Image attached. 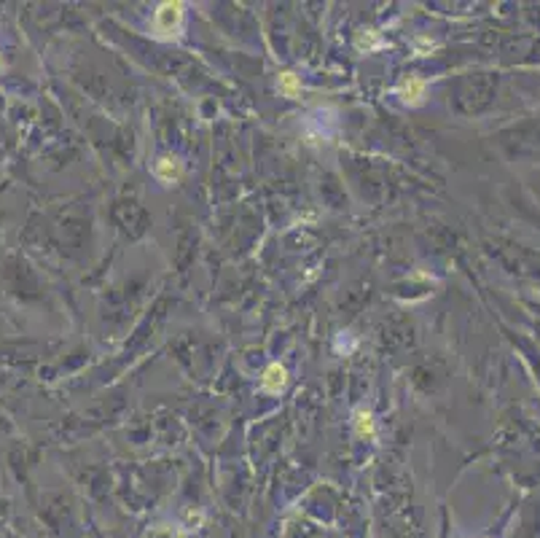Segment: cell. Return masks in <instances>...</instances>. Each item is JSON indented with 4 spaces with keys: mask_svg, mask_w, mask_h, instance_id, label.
<instances>
[{
    "mask_svg": "<svg viewBox=\"0 0 540 538\" xmlns=\"http://www.w3.org/2000/svg\"><path fill=\"white\" fill-rule=\"evenodd\" d=\"M183 19H186V6L178 0H167V3L156 6L150 25H153V32L159 38H175L183 27Z\"/></svg>",
    "mask_w": 540,
    "mask_h": 538,
    "instance_id": "6da1fadb",
    "label": "cell"
},
{
    "mask_svg": "<svg viewBox=\"0 0 540 538\" xmlns=\"http://www.w3.org/2000/svg\"><path fill=\"white\" fill-rule=\"evenodd\" d=\"M288 383H290V377H288V369L280 361L269 364V366L264 369V374H261V390L269 393V396H280L288 388Z\"/></svg>",
    "mask_w": 540,
    "mask_h": 538,
    "instance_id": "7a4b0ae2",
    "label": "cell"
},
{
    "mask_svg": "<svg viewBox=\"0 0 540 538\" xmlns=\"http://www.w3.org/2000/svg\"><path fill=\"white\" fill-rule=\"evenodd\" d=\"M398 97L404 100L406 105H411V108H417L425 103V97H428V81L420 76H409L398 87Z\"/></svg>",
    "mask_w": 540,
    "mask_h": 538,
    "instance_id": "3957f363",
    "label": "cell"
},
{
    "mask_svg": "<svg viewBox=\"0 0 540 538\" xmlns=\"http://www.w3.org/2000/svg\"><path fill=\"white\" fill-rule=\"evenodd\" d=\"M153 175L167 186L178 184L180 178H183V162L175 159V156H162V159L153 165Z\"/></svg>",
    "mask_w": 540,
    "mask_h": 538,
    "instance_id": "277c9868",
    "label": "cell"
},
{
    "mask_svg": "<svg viewBox=\"0 0 540 538\" xmlns=\"http://www.w3.org/2000/svg\"><path fill=\"white\" fill-rule=\"evenodd\" d=\"M352 425H355V433H358L360 439H376V423L368 409H355Z\"/></svg>",
    "mask_w": 540,
    "mask_h": 538,
    "instance_id": "5b68a950",
    "label": "cell"
},
{
    "mask_svg": "<svg viewBox=\"0 0 540 538\" xmlns=\"http://www.w3.org/2000/svg\"><path fill=\"white\" fill-rule=\"evenodd\" d=\"M277 92L288 97V100H299L301 97V78L293 70H285L277 76Z\"/></svg>",
    "mask_w": 540,
    "mask_h": 538,
    "instance_id": "8992f818",
    "label": "cell"
},
{
    "mask_svg": "<svg viewBox=\"0 0 540 538\" xmlns=\"http://www.w3.org/2000/svg\"><path fill=\"white\" fill-rule=\"evenodd\" d=\"M0 68H3V60H0Z\"/></svg>",
    "mask_w": 540,
    "mask_h": 538,
    "instance_id": "52a82bcc",
    "label": "cell"
}]
</instances>
